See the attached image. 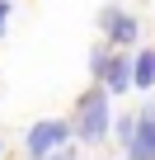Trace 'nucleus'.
<instances>
[{"instance_id": "9b49d317", "label": "nucleus", "mask_w": 155, "mask_h": 160, "mask_svg": "<svg viewBox=\"0 0 155 160\" xmlns=\"http://www.w3.org/2000/svg\"><path fill=\"white\" fill-rule=\"evenodd\" d=\"M146 108H150V113H155V94H150V99H146Z\"/></svg>"}, {"instance_id": "f03ea898", "label": "nucleus", "mask_w": 155, "mask_h": 160, "mask_svg": "<svg viewBox=\"0 0 155 160\" xmlns=\"http://www.w3.org/2000/svg\"><path fill=\"white\" fill-rule=\"evenodd\" d=\"M70 137H75V122H66V118H42V122L28 127L24 151H28V160H47L52 151L70 146Z\"/></svg>"}, {"instance_id": "423d86ee", "label": "nucleus", "mask_w": 155, "mask_h": 160, "mask_svg": "<svg viewBox=\"0 0 155 160\" xmlns=\"http://www.w3.org/2000/svg\"><path fill=\"white\" fill-rule=\"evenodd\" d=\"M136 90L146 99L155 94V47H136Z\"/></svg>"}, {"instance_id": "7ed1b4c3", "label": "nucleus", "mask_w": 155, "mask_h": 160, "mask_svg": "<svg viewBox=\"0 0 155 160\" xmlns=\"http://www.w3.org/2000/svg\"><path fill=\"white\" fill-rule=\"evenodd\" d=\"M99 28H104V38H108L113 47H127V52H132L136 38H141V24H136L122 5H104V10H99Z\"/></svg>"}, {"instance_id": "f257e3e1", "label": "nucleus", "mask_w": 155, "mask_h": 160, "mask_svg": "<svg viewBox=\"0 0 155 160\" xmlns=\"http://www.w3.org/2000/svg\"><path fill=\"white\" fill-rule=\"evenodd\" d=\"M70 122H75V141H85V146H99V141H108V132H113V94L104 90V85H90L85 94H80V104H75V113H70Z\"/></svg>"}, {"instance_id": "20e7f679", "label": "nucleus", "mask_w": 155, "mask_h": 160, "mask_svg": "<svg viewBox=\"0 0 155 160\" xmlns=\"http://www.w3.org/2000/svg\"><path fill=\"white\" fill-rule=\"evenodd\" d=\"M99 85H104L108 94H127V90H136V47H132V52H127V47L113 52V61H108V71H104Z\"/></svg>"}, {"instance_id": "39448f33", "label": "nucleus", "mask_w": 155, "mask_h": 160, "mask_svg": "<svg viewBox=\"0 0 155 160\" xmlns=\"http://www.w3.org/2000/svg\"><path fill=\"white\" fill-rule=\"evenodd\" d=\"M127 160H155V113L150 108H141V127L127 146Z\"/></svg>"}, {"instance_id": "1a4fd4ad", "label": "nucleus", "mask_w": 155, "mask_h": 160, "mask_svg": "<svg viewBox=\"0 0 155 160\" xmlns=\"http://www.w3.org/2000/svg\"><path fill=\"white\" fill-rule=\"evenodd\" d=\"M47 160H80V155H75V146H61V151H52Z\"/></svg>"}, {"instance_id": "6e6552de", "label": "nucleus", "mask_w": 155, "mask_h": 160, "mask_svg": "<svg viewBox=\"0 0 155 160\" xmlns=\"http://www.w3.org/2000/svg\"><path fill=\"white\" fill-rule=\"evenodd\" d=\"M136 127H141V113H118V122H113V137L122 141V151L132 146V137H136Z\"/></svg>"}, {"instance_id": "0eeeda50", "label": "nucleus", "mask_w": 155, "mask_h": 160, "mask_svg": "<svg viewBox=\"0 0 155 160\" xmlns=\"http://www.w3.org/2000/svg\"><path fill=\"white\" fill-rule=\"evenodd\" d=\"M108 61H113V42H99V47H90V75H94V85L104 80Z\"/></svg>"}, {"instance_id": "9d476101", "label": "nucleus", "mask_w": 155, "mask_h": 160, "mask_svg": "<svg viewBox=\"0 0 155 160\" xmlns=\"http://www.w3.org/2000/svg\"><path fill=\"white\" fill-rule=\"evenodd\" d=\"M10 10H14V5H10V0H0V33H5V28H10Z\"/></svg>"}]
</instances>
